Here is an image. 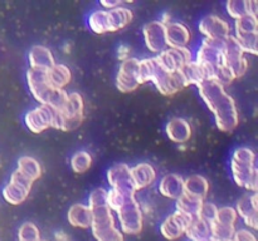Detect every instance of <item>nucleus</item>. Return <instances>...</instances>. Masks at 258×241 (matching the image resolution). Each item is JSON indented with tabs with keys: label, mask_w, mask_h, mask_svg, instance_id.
<instances>
[{
	"label": "nucleus",
	"mask_w": 258,
	"mask_h": 241,
	"mask_svg": "<svg viewBox=\"0 0 258 241\" xmlns=\"http://www.w3.org/2000/svg\"><path fill=\"white\" fill-rule=\"evenodd\" d=\"M237 215L243 218L246 225L257 230V193L242 197L237 205Z\"/></svg>",
	"instance_id": "ddd939ff"
},
{
	"label": "nucleus",
	"mask_w": 258,
	"mask_h": 241,
	"mask_svg": "<svg viewBox=\"0 0 258 241\" xmlns=\"http://www.w3.org/2000/svg\"><path fill=\"white\" fill-rule=\"evenodd\" d=\"M18 240L19 241H40L39 230L37 226L32 222H25L20 226L18 232Z\"/></svg>",
	"instance_id": "bb28decb"
},
{
	"label": "nucleus",
	"mask_w": 258,
	"mask_h": 241,
	"mask_svg": "<svg viewBox=\"0 0 258 241\" xmlns=\"http://www.w3.org/2000/svg\"><path fill=\"white\" fill-rule=\"evenodd\" d=\"M202 205H203V201L199 200V198L191 197V196L183 193L180 197L178 198V202H176V208H178L179 212L184 213V215L189 216V217H198L199 212H201Z\"/></svg>",
	"instance_id": "4be33fe9"
},
{
	"label": "nucleus",
	"mask_w": 258,
	"mask_h": 241,
	"mask_svg": "<svg viewBox=\"0 0 258 241\" xmlns=\"http://www.w3.org/2000/svg\"><path fill=\"white\" fill-rule=\"evenodd\" d=\"M185 233L191 241L204 240V238L211 237V226L207 221L202 220L198 216V217L191 218L188 227H186Z\"/></svg>",
	"instance_id": "412c9836"
},
{
	"label": "nucleus",
	"mask_w": 258,
	"mask_h": 241,
	"mask_svg": "<svg viewBox=\"0 0 258 241\" xmlns=\"http://www.w3.org/2000/svg\"><path fill=\"white\" fill-rule=\"evenodd\" d=\"M138 65L136 59H126L122 63L117 75V87L121 92H131L139 85Z\"/></svg>",
	"instance_id": "1a4fd4ad"
},
{
	"label": "nucleus",
	"mask_w": 258,
	"mask_h": 241,
	"mask_svg": "<svg viewBox=\"0 0 258 241\" xmlns=\"http://www.w3.org/2000/svg\"><path fill=\"white\" fill-rule=\"evenodd\" d=\"M18 171L23 173L24 176H27L28 178H30L32 181H35L37 178L40 177V166L34 158L32 157H22L18 162Z\"/></svg>",
	"instance_id": "393cba45"
},
{
	"label": "nucleus",
	"mask_w": 258,
	"mask_h": 241,
	"mask_svg": "<svg viewBox=\"0 0 258 241\" xmlns=\"http://www.w3.org/2000/svg\"><path fill=\"white\" fill-rule=\"evenodd\" d=\"M48 82L52 87L62 89L71 79V73L66 65L54 64L49 70H47Z\"/></svg>",
	"instance_id": "5701e85b"
},
{
	"label": "nucleus",
	"mask_w": 258,
	"mask_h": 241,
	"mask_svg": "<svg viewBox=\"0 0 258 241\" xmlns=\"http://www.w3.org/2000/svg\"><path fill=\"white\" fill-rule=\"evenodd\" d=\"M57 110L49 105H40L25 115V123L32 132L39 133L45 128L54 126Z\"/></svg>",
	"instance_id": "423d86ee"
},
{
	"label": "nucleus",
	"mask_w": 258,
	"mask_h": 241,
	"mask_svg": "<svg viewBox=\"0 0 258 241\" xmlns=\"http://www.w3.org/2000/svg\"><path fill=\"white\" fill-rule=\"evenodd\" d=\"M32 183L30 178L17 170L12 175L10 182L3 190V197L12 205H19L27 198Z\"/></svg>",
	"instance_id": "20e7f679"
},
{
	"label": "nucleus",
	"mask_w": 258,
	"mask_h": 241,
	"mask_svg": "<svg viewBox=\"0 0 258 241\" xmlns=\"http://www.w3.org/2000/svg\"><path fill=\"white\" fill-rule=\"evenodd\" d=\"M130 176L135 190H140V188L150 185L155 180V171L148 163H140V165L131 168Z\"/></svg>",
	"instance_id": "2eb2a0df"
},
{
	"label": "nucleus",
	"mask_w": 258,
	"mask_h": 241,
	"mask_svg": "<svg viewBox=\"0 0 258 241\" xmlns=\"http://www.w3.org/2000/svg\"><path fill=\"white\" fill-rule=\"evenodd\" d=\"M227 9L229 14L236 19L244 15H253L256 17L257 3L256 2H229L227 3Z\"/></svg>",
	"instance_id": "b1692460"
},
{
	"label": "nucleus",
	"mask_w": 258,
	"mask_h": 241,
	"mask_svg": "<svg viewBox=\"0 0 258 241\" xmlns=\"http://www.w3.org/2000/svg\"><path fill=\"white\" fill-rule=\"evenodd\" d=\"M194 218V217H193ZM191 217L184 215V213L176 211L171 216H169L160 226V231L163 236L168 240L174 241L176 238L180 237L183 233H185L186 227H188L189 222H190Z\"/></svg>",
	"instance_id": "0eeeda50"
},
{
	"label": "nucleus",
	"mask_w": 258,
	"mask_h": 241,
	"mask_svg": "<svg viewBox=\"0 0 258 241\" xmlns=\"http://www.w3.org/2000/svg\"><path fill=\"white\" fill-rule=\"evenodd\" d=\"M237 35L257 33V18L253 15H244L236 22Z\"/></svg>",
	"instance_id": "a878e982"
},
{
	"label": "nucleus",
	"mask_w": 258,
	"mask_h": 241,
	"mask_svg": "<svg viewBox=\"0 0 258 241\" xmlns=\"http://www.w3.org/2000/svg\"><path fill=\"white\" fill-rule=\"evenodd\" d=\"M166 45L173 48H185L190 39V33L186 27L180 23H168L165 25Z\"/></svg>",
	"instance_id": "f8f14e48"
},
{
	"label": "nucleus",
	"mask_w": 258,
	"mask_h": 241,
	"mask_svg": "<svg viewBox=\"0 0 258 241\" xmlns=\"http://www.w3.org/2000/svg\"><path fill=\"white\" fill-rule=\"evenodd\" d=\"M106 17H107L108 32H115L131 22L133 13L125 8H115L106 12Z\"/></svg>",
	"instance_id": "a211bd4d"
},
{
	"label": "nucleus",
	"mask_w": 258,
	"mask_h": 241,
	"mask_svg": "<svg viewBox=\"0 0 258 241\" xmlns=\"http://www.w3.org/2000/svg\"><path fill=\"white\" fill-rule=\"evenodd\" d=\"M118 221L121 223V228L125 233L135 235L143 228V216L136 201L130 200L117 211Z\"/></svg>",
	"instance_id": "39448f33"
},
{
	"label": "nucleus",
	"mask_w": 258,
	"mask_h": 241,
	"mask_svg": "<svg viewBox=\"0 0 258 241\" xmlns=\"http://www.w3.org/2000/svg\"><path fill=\"white\" fill-rule=\"evenodd\" d=\"M208 192V182L202 176H191L184 181V193L203 201Z\"/></svg>",
	"instance_id": "aec40b11"
},
{
	"label": "nucleus",
	"mask_w": 258,
	"mask_h": 241,
	"mask_svg": "<svg viewBox=\"0 0 258 241\" xmlns=\"http://www.w3.org/2000/svg\"><path fill=\"white\" fill-rule=\"evenodd\" d=\"M197 241H221V240H217V238H213V237H208V238H204V240H197Z\"/></svg>",
	"instance_id": "473e14b6"
},
{
	"label": "nucleus",
	"mask_w": 258,
	"mask_h": 241,
	"mask_svg": "<svg viewBox=\"0 0 258 241\" xmlns=\"http://www.w3.org/2000/svg\"><path fill=\"white\" fill-rule=\"evenodd\" d=\"M67 218L71 225L75 227L87 228L91 227V223H92V212L88 206L77 203L70 208Z\"/></svg>",
	"instance_id": "4468645a"
},
{
	"label": "nucleus",
	"mask_w": 258,
	"mask_h": 241,
	"mask_svg": "<svg viewBox=\"0 0 258 241\" xmlns=\"http://www.w3.org/2000/svg\"><path fill=\"white\" fill-rule=\"evenodd\" d=\"M232 241H257V238L251 231L239 230L234 232Z\"/></svg>",
	"instance_id": "c756f323"
},
{
	"label": "nucleus",
	"mask_w": 258,
	"mask_h": 241,
	"mask_svg": "<svg viewBox=\"0 0 258 241\" xmlns=\"http://www.w3.org/2000/svg\"><path fill=\"white\" fill-rule=\"evenodd\" d=\"M166 133L174 142H185L190 138L191 130L189 123L181 118H174L166 126Z\"/></svg>",
	"instance_id": "f3484780"
},
{
	"label": "nucleus",
	"mask_w": 258,
	"mask_h": 241,
	"mask_svg": "<svg viewBox=\"0 0 258 241\" xmlns=\"http://www.w3.org/2000/svg\"><path fill=\"white\" fill-rule=\"evenodd\" d=\"M144 35L149 49L154 53H163L166 48L165 25L161 22H151L144 27Z\"/></svg>",
	"instance_id": "6e6552de"
},
{
	"label": "nucleus",
	"mask_w": 258,
	"mask_h": 241,
	"mask_svg": "<svg viewBox=\"0 0 258 241\" xmlns=\"http://www.w3.org/2000/svg\"><path fill=\"white\" fill-rule=\"evenodd\" d=\"M237 217V211L232 207H223L217 210V215L214 221L218 223H222V225H227V226H234L236 223Z\"/></svg>",
	"instance_id": "c85d7f7f"
},
{
	"label": "nucleus",
	"mask_w": 258,
	"mask_h": 241,
	"mask_svg": "<svg viewBox=\"0 0 258 241\" xmlns=\"http://www.w3.org/2000/svg\"><path fill=\"white\" fill-rule=\"evenodd\" d=\"M198 87L202 98L216 115L217 126L226 132L234 130L238 123V114L232 97L224 92L221 84L212 79H206Z\"/></svg>",
	"instance_id": "f257e3e1"
},
{
	"label": "nucleus",
	"mask_w": 258,
	"mask_h": 241,
	"mask_svg": "<svg viewBox=\"0 0 258 241\" xmlns=\"http://www.w3.org/2000/svg\"><path fill=\"white\" fill-rule=\"evenodd\" d=\"M102 5H105V7L107 8H111V7H117L118 4H120V2H115V3H106V2H102L101 3Z\"/></svg>",
	"instance_id": "2f4dec72"
},
{
	"label": "nucleus",
	"mask_w": 258,
	"mask_h": 241,
	"mask_svg": "<svg viewBox=\"0 0 258 241\" xmlns=\"http://www.w3.org/2000/svg\"><path fill=\"white\" fill-rule=\"evenodd\" d=\"M199 29L209 39H227L229 37V25L216 15L206 17L199 24Z\"/></svg>",
	"instance_id": "9d476101"
},
{
	"label": "nucleus",
	"mask_w": 258,
	"mask_h": 241,
	"mask_svg": "<svg viewBox=\"0 0 258 241\" xmlns=\"http://www.w3.org/2000/svg\"><path fill=\"white\" fill-rule=\"evenodd\" d=\"M160 191L164 196L178 200L184 193V181L178 175H168L161 180Z\"/></svg>",
	"instance_id": "6ab92c4d"
},
{
	"label": "nucleus",
	"mask_w": 258,
	"mask_h": 241,
	"mask_svg": "<svg viewBox=\"0 0 258 241\" xmlns=\"http://www.w3.org/2000/svg\"><path fill=\"white\" fill-rule=\"evenodd\" d=\"M90 207L92 212L93 236L97 241H123V235L116 228L115 218L107 205V192L97 188L90 196Z\"/></svg>",
	"instance_id": "f03ea898"
},
{
	"label": "nucleus",
	"mask_w": 258,
	"mask_h": 241,
	"mask_svg": "<svg viewBox=\"0 0 258 241\" xmlns=\"http://www.w3.org/2000/svg\"><path fill=\"white\" fill-rule=\"evenodd\" d=\"M91 162H92V158H91V156L87 152H77L72 157L71 166H72L75 172L82 173L90 168Z\"/></svg>",
	"instance_id": "cd10ccee"
},
{
	"label": "nucleus",
	"mask_w": 258,
	"mask_h": 241,
	"mask_svg": "<svg viewBox=\"0 0 258 241\" xmlns=\"http://www.w3.org/2000/svg\"><path fill=\"white\" fill-rule=\"evenodd\" d=\"M29 60L33 69L49 70L54 65L52 53L47 48L40 47V45L32 48L29 53Z\"/></svg>",
	"instance_id": "dca6fc26"
},
{
	"label": "nucleus",
	"mask_w": 258,
	"mask_h": 241,
	"mask_svg": "<svg viewBox=\"0 0 258 241\" xmlns=\"http://www.w3.org/2000/svg\"><path fill=\"white\" fill-rule=\"evenodd\" d=\"M233 177L239 186L256 192L257 171L254 167V153L246 147L236 150L232 158Z\"/></svg>",
	"instance_id": "7ed1b4c3"
},
{
	"label": "nucleus",
	"mask_w": 258,
	"mask_h": 241,
	"mask_svg": "<svg viewBox=\"0 0 258 241\" xmlns=\"http://www.w3.org/2000/svg\"><path fill=\"white\" fill-rule=\"evenodd\" d=\"M108 180L111 185L115 187V190L125 191V192L135 193V187L131 181L130 168L126 165H116L108 171Z\"/></svg>",
	"instance_id": "9b49d317"
},
{
	"label": "nucleus",
	"mask_w": 258,
	"mask_h": 241,
	"mask_svg": "<svg viewBox=\"0 0 258 241\" xmlns=\"http://www.w3.org/2000/svg\"><path fill=\"white\" fill-rule=\"evenodd\" d=\"M55 238H57V241H67L68 237L64 232L59 231V232L55 233Z\"/></svg>",
	"instance_id": "7c9ffc66"
}]
</instances>
